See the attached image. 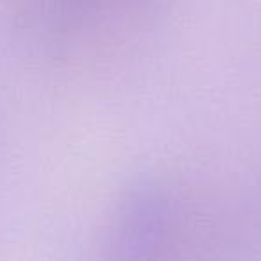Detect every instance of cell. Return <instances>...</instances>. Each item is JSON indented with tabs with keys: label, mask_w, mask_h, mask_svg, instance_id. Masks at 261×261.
<instances>
[{
	"label": "cell",
	"mask_w": 261,
	"mask_h": 261,
	"mask_svg": "<svg viewBox=\"0 0 261 261\" xmlns=\"http://www.w3.org/2000/svg\"><path fill=\"white\" fill-rule=\"evenodd\" d=\"M127 0H47V8L41 11L47 29L58 36H75L91 33L104 20L118 11Z\"/></svg>",
	"instance_id": "6da1fadb"
}]
</instances>
